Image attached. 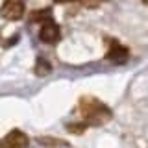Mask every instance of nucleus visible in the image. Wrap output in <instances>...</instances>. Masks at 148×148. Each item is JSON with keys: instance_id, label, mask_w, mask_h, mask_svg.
Here are the masks:
<instances>
[{"instance_id": "f03ea898", "label": "nucleus", "mask_w": 148, "mask_h": 148, "mask_svg": "<svg viewBox=\"0 0 148 148\" xmlns=\"http://www.w3.org/2000/svg\"><path fill=\"white\" fill-rule=\"evenodd\" d=\"M39 39L43 41V43H48V45H54V43H58V41L61 39V30H59V26L54 22L52 15L41 21Z\"/></svg>"}, {"instance_id": "20e7f679", "label": "nucleus", "mask_w": 148, "mask_h": 148, "mask_svg": "<svg viewBox=\"0 0 148 148\" xmlns=\"http://www.w3.org/2000/svg\"><path fill=\"white\" fill-rule=\"evenodd\" d=\"M28 145H30V139H28L26 133H22L21 130H11V132L0 141V146H9V148H24Z\"/></svg>"}, {"instance_id": "6e6552de", "label": "nucleus", "mask_w": 148, "mask_h": 148, "mask_svg": "<svg viewBox=\"0 0 148 148\" xmlns=\"http://www.w3.org/2000/svg\"><path fill=\"white\" fill-rule=\"evenodd\" d=\"M56 2H69V0H56Z\"/></svg>"}, {"instance_id": "f257e3e1", "label": "nucleus", "mask_w": 148, "mask_h": 148, "mask_svg": "<svg viewBox=\"0 0 148 148\" xmlns=\"http://www.w3.org/2000/svg\"><path fill=\"white\" fill-rule=\"evenodd\" d=\"M80 115L85 126H104L113 117L111 109L95 96H82L80 98Z\"/></svg>"}, {"instance_id": "0eeeda50", "label": "nucleus", "mask_w": 148, "mask_h": 148, "mask_svg": "<svg viewBox=\"0 0 148 148\" xmlns=\"http://www.w3.org/2000/svg\"><path fill=\"white\" fill-rule=\"evenodd\" d=\"M37 143H39V145H69L67 141H61V139H48V137H39Z\"/></svg>"}, {"instance_id": "7ed1b4c3", "label": "nucleus", "mask_w": 148, "mask_h": 148, "mask_svg": "<svg viewBox=\"0 0 148 148\" xmlns=\"http://www.w3.org/2000/svg\"><path fill=\"white\" fill-rule=\"evenodd\" d=\"M24 9V0H6L0 8V15L8 21H21Z\"/></svg>"}, {"instance_id": "39448f33", "label": "nucleus", "mask_w": 148, "mask_h": 148, "mask_svg": "<svg viewBox=\"0 0 148 148\" xmlns=\"http://www.w3.org/2000/svg\"><path fill=\"white\" fill-rule=\"evenodd\" d=\"M109 52H108V59L113 63H126L128 59V48L124 45H120L119 41L109 39Z\"/></svg>"}, {"instance_id": "423d86ee", "label": "nucleus", "mask_w": 148, "mask_h": 148, "mask_svg": "<svg viewBox=\"0 0 148 148\" xmlns=\"http://www.w3.org/2000/svg\"><path fill=\"white\" fill-rule=\"evenodd\" d=\"M48 72H50L48 61H45L43 58H39V59H37V65H35V74H37V76H46Z\"/></svg>"}, {"instance_id": "1a4fd4ad", "label": "nucleus", "mask_w": 148, "mask_h": 148, "mask_svg": "<svg viewBox=\"0 0 148 148\" xmlns=\"http://www.w3.org/2000/svg\"><path fill=\"white\" fill-rule=\"evenodd\" d=\"M143 2H145V4H146V6H148V0H143Z\"/></svg>"}]
</instances>
